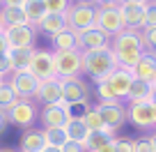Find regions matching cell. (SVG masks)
<instances>
[{
	"label": "cell",
	"instance_id": "cell-10",
	"mask_svg": "<svg viewBox=\"0 0 156 152\" xmlns=\"http://www.w3.org/2000/svg\"><path fill=\"white\" fill-rule=\"evenodd\" d=\"M97 28L103 30L106 35L115 37L124 30V19L122 12H119V5L117 7H97Z\"/></svg>",
	"mask_w": 156,
	"mask_h": 152
},
{
	"label": "cell",
	"instance_id": "cell-2",
	"mask_svg": "<svg viewBox=\"0 0 156 152\" xmlns=\"http://www.w3.org/2000/svg\"><path fill=\"white\" fill-rule=\"evenodd\" d=\"M115 69H117V58H115V51H112L110 46L85 51L83 53V74H87L94 83H97V81H103L108 74L115 72Z\"/></svg>",
	"mask_w": 156,
	"mask_h": 152
},
{
	"label": "cell",
	"instance_id": "cell-19",
	"mask_svg": "<svg viewBox=\"0 0 156 152\" xmlns=\"http://www.w3.org/2000/svg\"><path fill=\"white\" fill-rule=\"evenodd\" d=\"M32 53H34V49H7V60H9L12 74L14 72H28Z\"/></svg>",
	"mask_w": 156,
	"mask_h": 152
},
{
	"label": "cell",
	"instance_id": "cell-38",
	"mask_svg": "<svg viewBox=\"0 0 156 152\" xmlns=\"http://www.w3.org/2000/svg\"><path fill=\"white\" fill-rule=\"evenodd\" d=\"M62 152H87V150H85L83 143H73V141H69L67 145L62 147Z\"/></svg>",
	"mask_w": 156,
	"mask_h": 152
},
{
	"label": "cell",
	"instance_id": "cell-3",
	"mask_svg": "<svg viewBox=\"0 0 156 152\" xmlns=\"http://www.w3.org/2000/svg\"><path fill=\"white\" fill-rule=\"evenodd\" d=\"M64 19H67V28L73 32H83L87 28L97 25V5L94 2H71L67 12H64Z\"/></svg>",
	"mask_w": 156,
	"mask_h": 152
},
{
	"label": "cell",
	"instance_id": "cell-36",
	"mask_svg": "<svg viewBox=\"0 0 156 152\" xmlns=\"http://www.w3.org/2000/svg\"><path fill=\"white\" fill-rule=\"evenodd\" d=\"M145 28H156V2L151 0L147 5V16H145Z\"/></svg>",
	"mask_w": 156,
	"mask_h": 152
},
{
	"label": "cell",
	"instance_id": "cell-35",
	"mask_svg": "<svg viewBox=\"0 0 156 152\" xmlns=\"http://www.w3.org/2000/svg\"><path fill=\"white\" fill-rule=\"evenodd\" d=\"M136 152H154L151 134H149V136H140V138H136Z\"/></svg>",
	"mask_w": 156,
	"mask_h": 152
},
{
	"label": "cell",
	"instance_id": "cell-26",
	"mask_svg": "<svg viewBox=\"0 0 156 152\" xmlns=\"http://www.w3.org/2000/svg\"><path fill=\"white\" fill-rule=\"evenodd\" d=\"M23 12H25V16H28V23L32 25H37L39 21L44 19L48 12H46V5H44V0H25L23 2Z\"/></svg>",
	"mask_w": 156,
	"mask_h": 152
},
{
	"label": "cell",
	"instance_id": "cell-11",
	"mask_svg": "<svg viewBox=\"0 0 156 152\" xmlns=\"http://www.w3.org/2000/svg\"><path fill=\"white\" fill-rule=\"evenodd\" d=\"M5 39H7V46H9V49H34L37 28H32V25L5 28Z\"/></svg>",
	"mask_w": 156,
	"mask_h": 152
},
{
	"label": "cell",
	"instance_id": "cell-28",
	"mask_svg": "<svg viewBox=\"0 0 156 152\" xmlns=\"http://www.w3.org/2000/svg\"><path fill=\"white\" fill-rule=\"evenodd\" d=\"M78 118L85 122V127L90 129V132H99V129H106V124H103V120H101V115H99V111H97V106H87Z\"/></svg>",
	"mask_w": 156,
	"mask_h": 152
},
{
	"label": "cell",
	"instance_id": "cell-43",
	"mask_svg": "<svg viewBox=\"0 0 156 152\" xmlns=\"http://www.w3.org/2000/svg\"><path fill=\"white\" fill-rule=\"evenodd\" d=\"M7 124H9V122H7V115H5L2 111H0V134L5 132V127H7Z\"/></svg>",
	"mask_w": 156,
	"mask_h": 152
},
{
	"label": "cell",
	"instance_id": "cell-9",
	"mask_svg": "<svg viewBox=\"0 0 156 152\" xmlns=\"http://www.w3.org/2000/svg\"><path fill=\"white\" fill-rule=\"evenodd\" d=\"M94 106H97L106 129H110V132H117L126 122V104L124 102H106V104H94Z\"/></svg>",
	"mask_w": 156,
	"mask_h": 152
},
{
	"label": "cell",
	"instance_id": "cell-5",
	"mask_svg": "<svg viewBox=\"0 0 156 152\" xmlns=\"http://www.w3.org/2000/svg\"><path fill=\"white\" fill-rule=\"evenodd\" d=\"M53 60H55V76L62 79V81L83 74V53L78 49H73V51H53Z\"/></svg>",
	"mask_w": 156,
	"mask_h": 152
},
{
	"label": "cell",
	"instance_id": "cell-51",
	"mask_svg": "<svg viewBox=\"0 0 156 152\" xmlns=\"http://www.w3.org/2000/svg\"><path fill=\"white\" fill-rule=\"evenodd\" d=\"M2 81H5V79H2V76H0V83H2Z\"/></svg>",
	"mask_w": 156,
	"mask_h": 152
},
{
	"label": "cell",
	"instance_id": "cell-8",
	"mask_svg": "<svg viewBox=\"0 0 156 152\" xmlns=\"http://www.w3.org/2000/svg\"><path fill=\"white\" fill-rule=\"evenodd\" d=\"M28 72L32 74V76H37L39 81L55 79V60H53V51H48V49H34Z\"/></svg>",
	"mask_w": 156,
	"mask_h": 152
},
{
	"label": "cell",
	"instance_id": "cell-33",
	"mask_svg": "<svg viewBox=\"0 0 156 152\" xmlns=\"http://www.w3.org/2000/svg\"><path fill=\"white\" fill-rule=\"evenodd\" d=\"M48 14H64L71 7V0H44Z\"/></svg>",
	"mask_w": 156,
	"mask_h": 152
},
{
	"label": "cell",
	"instance_id": "cell-37",
	"mask_svg": "<svg viewBox=\"0 0 156 152\" xmlns=\"http://www.w3.org/2000/svg\"><path fill=\"white\" fill-rule=\"evenodd\" d=\"M12 74V69H9V60H7V53H0V76L2 79H7Z\"/></svg>",
	"mask_w": 156,
	"mask_h": 152
},
{
	"label": "cell",
	"instance_id": "cell-12",
	"mask_svg": "<svg viewBox=\"0 0 156 152\" xmlns=\"http://www.w3.org/2000/svg\"><path fill=\"white\" fill-rule=\"evenodd\" d=\"M7 81H9V85L14 88V92H16L19 99H34L37 88H39L37 76H32L30 72H14V74L7 76Z\"/></svg>",
	"mask_w": 156,
	"mask_h": 152
},
{
	"label": "cell",
	"instance_id": "cell-29",
	"mask_svg": "<svg viewBox=\"0 0 156 152\" xmlns=\"http://www.w3.org/2000/svg\"><path fill=\"white\" fill-rule=\"evenodd\" d=\"M44 141H46V147H58V150H62L69 143V138H67V132H64V129H44Z\"/></svg>",
	"mask_w": 156,
	"mask_h": 152
},
{
	"label": "cell",
	"instance_id": "cell-21",
	"mask_svg": "<svg viewBox=\"0 0 156 152\" xmlns=\"http://www.w3.org/2000/svg\"><path fill=\"white\" fill-rule=\"evenodd\" d=\"M34 28L41 30V32L48 35V37H55L58 32H62V30L67 28V19H64V14H46Z\"/></svg>",
	"mask_w": 156,
	"mask_h": 152
},
{
	"label": "cell",
	"instance_id": "cell-50",
	"mask_svg": "<svg viewBox=\"0 0 156 152\" xmlns=\"http://www.w3.org/2000/svg\"><path fill=\"white\" fill-rule=\"evenodd\" d=\"M151 85H154V88H156V79H154V83H151Z\"/></svg>",
	"mask_w": 156,
	"mask_h": 152
},
{
	"label": "cell",
	"instance_id": "cell-52",
	"mask_svg": "<svg viewBox=\"0 0 156 152\" xmlns=\"http://www.w3.org/2000/svg\"><path fill=\"white\" fill-rule=\"evenodd\" d=\"M154 2H156V0H154Z\"/></svg>",
	"mask_w": 156,
	"mask_h": 152
},
{
	"label": "cell",
	"instance_id": "cell-39",
	"mask_svg": "<svg viewBox=\"0 0 156 152\" xmlns=\"http://www.w3.org/2000/svg\"><path fill=\"white\" fill-rule=\"evenodd\" d=\"M25 0H0V7H23Z\"/></svg>",
	"mask_w": 156,
	"mask_h": 152
},
{
	"label": "cell",
	"instance_id": "cell-41",
	"mask_svg": "<svg viewBox=\"0 0 156 152\" xmlns=\"http://www.w3.org/2000/svg\"><path fill=\"white\" fill-rule=\"evenodd\" d=\"M151 0H119V5H149Z\"/></svg>",
	"mask_w": 156,
	"mask_h": 152
},
{
	"label": "cell",
	"instance_id": "cell-53",
	"mask_svg": "<svg viewBox=\"0 0 156 152\" xmlns=\"http://www.w3.org/2000/svg\"><path fill=\"white\" fill-rule=\"evenodd\" d=\"M154 55H156V53H154Z\"/></svg>",
	"mask_w": 156,
	"mask_h": 152
},
{
	"label": "cell",
	"instance_id": "cell-6",
	"mask_svg": "<svg viewBox=\"0 0 156 152\" xmlns=\"http://www.w3.org/2000/svg\"><path fill=\"white\" fill-rule=\"evenodd\" d=\"M71 118H73V111L67 102L48 104V106H41V111H39L41 129H64Z\"/></svg>",
	"mask_w": 156,
	"mask_h": 152
},
{
	"label": "cell",
	"instance_id": "cell-20",
	"mask_svg": "<svg viewBox=\"0 0 156 152\" xmlns=\"http://www.w3.org/2000/svg\"><path fill=\"white\" fill-rule=\"evenodd\" d=\"M133 76L140 81H147V83H154L156 79V55L154 53H145L140 58V62L133 67Z\"/></svg>",
	"mask_w": 156,
	"mask_h": 152
},
{
	"label": "cell",
	"instance_id": "cell-4",
	"mask_svg": "<svg viewBox=\"0 0 156 152\" xmlns=\"http://www.w3.org/2000/svg\"><path fill=\"white\" fill-rule=\"evenodd\" d=\"M39 104L34 99H16L9 108L5 111L7 122L16 124L21 129H30L34 127V122H39Z\"/></svg>",
	"mask_w": 156,
	"mask_h": 152
},
{
	"label": "cell",
	"instance_id": "cell-46",
	"mask_svg": "<svg viewBox=\"0 0 156 152\" xmlns=\"http://www.w3.org/2000/svg\"><path fill=\"white\" fill-rule=\"evenodd\" d=\"M151 143H154V152H156V129L151 132Z\"/></svg>",
	"mask_w": 156,
	"mask_h": 152
},
{
	"label": "cell",
	"instance_id": "cell-7",
	"mask_svg": "<svg viewBox=\"0 0 156 152\" xmlns=\"http://www.w3.org/2000/svg\"><path fill=\"white\" fill-rule=\"evenodd\" d=\"M126 122H131L133 127L142 129V132H154L156 122H154V113H151V104L149 102H129L126 104Z\"/></svg>",
	"mask_w": 156,
	"mask_h": 152
},
{
	"label": "cell",
	"instance_id": "cell-13",
	"mask_svg": "<svg viewBox=\"0 0 156 152\" xmlns=\"http://www.w3.org/2000/svg\"><path fill=\"white\" fill-rule=\"evenodd\" d=\"M62 88H64V102H67L69 106H83V104H87L90 95H92L90 85L85 83L80 76L62 81Z\"/></svg>",
	"mask_w": 156,
	"mask_h": 152
},
{
	"label": "cell",
	"instance_id": "cell-34",
	"mask_svg": "<svg viewBox=\"0 0 156 152\" xmlns=\"http://www.w3.org/2000/svg\"><path fill=\"white\" fill-rule=\"evenodd\" d=\"M115 152H136V141L129 136L115 138Z\"/></svg>",
	"mask_w": 156,
	"mask_h": 152
},
{
	"label": "cell",
	"instance_id": "cell-24",
	"mask_svg": "<svg viewBox=\"0 0 156 152\" xmlns=\"http://www.w3.org/2000/svg\"><path fill=\"white\" fill-rule=\"evenodd\" d=\"M64 132H67V138L69 141H73V143H83L85 145V141H87V136H90V129L85 127V122L80 118H71L67 122V127H64Z\"/></svg>",
	"mask_w": 156,
	"mask_h": 152
},
{
	"label": "cell",
	"instance_id": "cell-17",
	"mask_svg": "<svg viewBox=\"0 0 156 152\" xmlns=\"http://www.w3.org/2000/svg\"><path fill=\"white\" fill-rule=\"evenodd\" d=\"M124 19V28L129 30H142L145 28V16H147V5H119Z\"/></svg>",
	"mask_w": 156,
	"mask_h": 152
},
{
	"label": "cell",
	"instance_id": "cell-1",
	"mask_svg": "<svg viewBox=\"0 0 156 152\" xmlns=\"http://www.w3.org/2000/svg\"><path fill=\"white\" fill-rule=\"evenodd\" d=\"M110 49L115 51V58H117V67H124V69H131L140 62V58L145 55V49H142V42H140V30H129L124 28L119 35H115L110 42Z\"/></svg>",
	"mask_w": 156,
	"mask_h": 152
},
{
	"label": "cell",
	"instance_id": "cell-42",
	"mask_svg": "<svg viewBox=\"0 0 156 152\" xmlns=\"http://www.w3.org/2000/svg\"><path fill=\"white\" fill-rule=\"evenodd\" d=\"M7 49H9V46H7V39H5V30H2V32H0V53H7Z\"/></svg>",
	"mask_w": 156,
	"mask_h": 152
},
{
	"label": "cell",
	"instance_id": "cell-47",
	"mask_svg": "<svg viewBox=\"0 0 156 152\" xmlns=\"http://www.w3.org/2000/svg\"><path fill=\"white\" fill-rule=\"evenodd\" d=\"M71 2H94V0H71Z\"/></svg>",
	"mask_w": 156,
	"mask_h": 152
},
{
	"label": "cell",
	"instance_id": "cell-23",
	"mask_svg": "<svg viewBox=\"0 0 156 152\" xmlns=\"http://www.w3.org/2000/svg\"><path fill=\"white\" fill-rule=\"evenodd\" d=\"M0 19L5 28H16V25H30L23 7H0Z\"/></svg>",
	"mask_w": 156,
	"mask_h": 152
},
{
	"label": "cell",
	"instance_id": "cell-27",
	"mask_svg": "<svg viewBox=\"0 0 156 152\" xmlns=\"http://www.w3.org/2000/svg\"><path fill=\"white\" fill-rule=\"evenodd\" d=\"M151 90H154V85H151V83L140 81V79H133L131 90H129V97H126V104L129 102H149Z\"/></svg>",
	"mask_w": 156,
	"mask_h": 152
},
{
	"label": "cell",
	"instance_id": "cell-40",
	"mask_svg": "<svg viewBox=\"0 0 156 152\" xmlns=\"http://www.w3.org/2000/svg\"><path fill=\"white\" fill-rule=\"evenodd\" d=\"M94 5L97 7H117L119 0H94Z\"/></svg>",
	"mask_w": 156,
	"mask_h": 152
},
{
	"label": "cell",
	"instance_id": "cell-48",
	"mask_svg": "<svg viewBox=\"0 0 156 152\" xmlns=\"http://www.w3.org/2000/svg\"><path fill=\"white\" fill-rule=\"evenodd\" d=\"M0 152H14V150H9V147H0Z\"/></svg>",
	"mask_w": 156,
	"mask_h": 152
},
{
	"label": "cell",
	"instance_id": "cell-44",
	"mask_svg": "<svg viewBox=\"0 0 156 152\" xmlns=\"http://www.w3.org/2000/svg\"><path fill=\"white\" fill-rule=\"evenodd\" d=\"M97 152H115V141H112L110 145H103L101 150H97Z\"/></svg>",
	"mask_w": 156,
	"mask_h": 152
},
{
	"label": "cell",
	"instance_id": "cell-16",
	"mask_svg": "<svg viewBox=\"0 0 156 152\" xmlns=\"http://www.w3.org/2000/svg\"><path fill=\"white\" fill-rule=\"evenodd\" d=\"M112 37L106 35L103 30H99L97 25L94 28H87L83 32H78V51L85 53V51H94V49H103V46H110Z\"/></svg>",
	"mask_w": 156,
	"mask_h": 152
},
{
	"label": "cell",
	"instance_id": "cell-25",
	"mask_svg": "<svg viewBox=\"0 0 156 152\" xmlns=\"http://www.w3.org/2000/svg\"><path fill=\"white\" fill-rule=\"evenodd\" d=\"M51 42H53L55 51H73L78 49V35L73 32V30L64 28L62 32H58L55 37H51Z\"/></svg>",
	"mask_w": 156,
	"mask_h": 152
},
{
	"label": "cell",
	"instance_id": "cell-30",
	"mask_svg": "<svg viewBox=\"0 0 156 152\" xmlns=\"http://www.w3.org/2000/svg\"><path fill=\"white\" fill-rule=\"evenodd\" d=\"M16 99H19V97H16L14 88H12V85H9V81L5 79V81H2V83H0V111L5 113L7 108H9L12 104L16 102Z\"/></svg>",
	"mask_w": 156,
	"mask_h": 152
},
{
	"label": "cell",
	"instance_id": "cell-31",
	"mask_svg": "<svg viewBox=\"0 0 156 152\" xmlns=\"http://www.w3.org/2000/svg\"><path fill=\"white\" fill-rule=\"evenodd\" d=\"M94 97H97V104H106V102H119L115 97V92L110 90V85L106 81H97L94 83Z\"/></svg>",
	"mask_w": 156,
	"mask_h": 152
},
{
	"label": "cell",
	"instance_id": "cell-32",
	"mask_svg": "<svg viewBox=\"0 0 156 152\" xmlns=\"http://www.w3.org/2000/svg\"><path fill=\"white\" fill-rule=\"evenodd\" d=\"M140 42L145 53H156V28H142L140 30Z\"/></svg>",
	"mask_w": 156,
	"mask_h": 152
},
{
	"label": "cell",
	"instance_id": "cell-22",
	"mask_svg": "<svg viewBox=\"0 0 156 152\" xmlns=\"http://www.w3.org/2000/svg\"><path fill=\"white\" fill-rule=\"evenodd\" d=\"M115 138H117V136H115V132H110V129L90 132L87 141H85V150H87V152H97V150H101L103 145H110Z\"/></svg>",
	"mask_w": 156,
	"mask_h": 152
},
{
	"label": "cell",
	"instance_id": "cell-14",
	"mask_svg": "<svg viewBox=\"0 0 156 152\" xmlns=\"http://www.w3.org/2000/svg\"><path fill=\"white\" fill-rule=\"evenodd\" d=\"M34 102L39 106H48V104H58L64 102V88H62V79H48V81H39Z\"/></svg>",
	"mask_w": 156,
	"mask_h": 152
},
{
	"label": "cell",
	"instance_id": "cell-18",
	"mask_svg": "<svg viewBox=\"0 0 156 152\" xmlns=\"http://www.w3.org/2000/svg\"><path fill=\"white\" fill-rule=\"evenodd\" d=\"M44 147H46L44 129H37V127L23 129V134L19 138V152H41Z\"/></svg>",
	"mask_w": 156,
	"mask_h": 152
},
{
	"label": "cell",
	"instance_id": "cell-45",
	"mask_svg": "<svg viewBox=\"0 0 156 152\" xmlns=\"http://www.w3.org/2000/svg\"><path fill=\"white\" fill-rule=\"evenodd\" d=\"M41 152H62V150H58V147H44Z\"/></svg>",
	"mask_w": 156,
	"mask_h": 152
},
{
	"label": "cell",
	"instance_id": "cell-15",
	"mask_svg": "<svg viewBox=\"0 0 156 152\" xmlns=\"http://www.w3.org/2000/svg\"><path fill=\"white\" fill-rule=\"evenodd\" d=\"M133 72L131 69H124V67H117L115 72H110L106 76V83L110 85V90L115 92V97L119 99V102H126V97H129V90H131V83H133Z\"/></svg>",
	"mask_w": 156,
	"mask_h": 152
},
{
	"label": "cell",
	"instance_id": "cell-49",
	"mask_svg": "<svg viewBox=\"0 0 156 152\" xmlns=\"http://www.w3.org/2000/svg\"><path fill=\"white\" fill-rule=\"evenodd\" d=\"M2 30H5V25H2V19H0V32H2Z\"/></svg>",
	"mask_w": 156,
	"mask_h": 152
}]
</instances>
